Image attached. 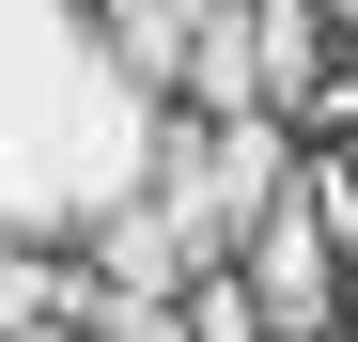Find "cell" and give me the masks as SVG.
<instances>
[{"instance_id": "obj_1", "label": "cell", "mask_w": 358, "mask_h": 342, "mask_svg": "<svg viewBox=\"0 0 358 342\" xmlns=\"http://www.w3.org/2000/svg\"><path fill=\"white\" fill-rule=\"evenodd\" d=\"M156 171V109L109 78L78 0H0V249H78Z\"/></svg>"}, {"instance_id": "obj_2", "label": "cell", "mask_w": 358, "mask_h": 342, "mask_svg": "<svg viewBox=\"0 0 358 342\" xmlns=\"http://www.w3.org/2000/svg\"><path fill=\"white\" fill-rule=\"evenodd\" d=\"M327 265H343V234H327L296 187L234 234V280H250V311H265V327H327Z\"/></svg>"}, {"instance_id": "obj_3", "label": "cell", "mask_w": 358, "mask_h": 342, "mask_svg": "<svg viewBox=\"0 0 358 342\" xmlns=\"http://www.w3.org/2000/svg\"><path fill=\"white\" fill-rule=\"evenodd\" d=\"M78 311H94V280H78V265L0 249V342H16V327H78Z\"/></svg>"}, {"instance_id": "obj_4", "label": "cell", "mask_w": 358, "mask_h": 342, "mask_svg": "<svg viewBox=\"0 0 358 342\" xmlns=\"http://www.w3.org/2000/svg\"><path fill=\"white\" fill-rule=\"evenodd\" d=\"M250 47H265V109H296V94H312L327 16H312V0H250Z\"/></svg>"}, {"instance_id": "obj_5", "label": "cell", "mask_w": 358, "mask_h": 342, "mask_svg": "<svg viewBox=\"0 0 358 342\" xmlns=\"http://www.w3.org/2000/svg\"><path fill=\"white\" fill-rule=\"evenodd\" d=\"M265 342H327V327H265Z\"/></svg>"}, {"instance_id": "obj_6", "label": "cell", "mask_w": 358, "mask_h": 342, "mask_svg": "<svg viewBox=\"0 0 358 342\" xmlns=\"http://www.w3.org/2000/svg\"><path fill=\"white\" fill-rule=\"evenodd\" d=\"M16 342H78V327H16Z\"/></svg>"}, {"instance_id": "obj_7", "label": "cell", "mask_w": 358, "mask_h": 342, "mask_svg": "<svg viewBox=\"0 0 358 342\" xmlns=\"http://www.w3.org/2000/svg\"><path fill=\"white\" fill-rule=\"evenodd\" d=\"M171 16H203V0H171Z\"/></svg>"}, {"instance_id": "obj_8", "label": "cell", "mask_w": 358, "mask_h": 342, "mask_svg": "<svg viewBox=\"0 0 358 342\" xmlns=\"http://www.w3.org/2000/svg\"><path fill=\"white\" fill-rule=\"evenodd\" d=\"M343 31H358V0H343Z\"/></svg>"}]
</instances>
